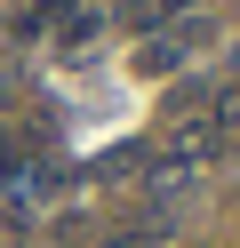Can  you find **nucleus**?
<instances>
[{"label": "nucleus", "instance_id": "f257e3e1", "mask_svg": "<svg viewBox=\"0 0 240 248\" xmlns=\"http://www.w3.org/2000/svg\"><path fill=\"white\" fill-rule=\"evenodd\" d=\"M184 40H192V32H160V40H144V48H136V72H144V80H168V72L184 64Z\"/></svg>", "mask_w": 240, "mask_h": 248}, {"label": "nucleus", "instance_id": "f03ea898", "mask_svg": "<svg viewBox=\"0 0 240 248\" xmlns=\"http://www.w3.org/2000/svg\"><path fill=\"white\" fill-rule=\"evenodd\" d=\"M176 8H184V0H128L120 16H128V24H168V16H176Z\"/></svg>", "mask_w": 240, "mask_h": 248}]
</instances>
